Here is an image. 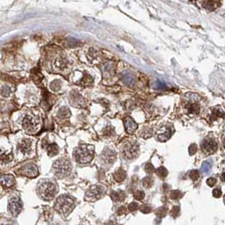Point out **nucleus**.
<instances>
[{
  "mask_svg": "<svg viewBox=\"0 0 225 225\" xmlns=\"http://www.w3.org/2000/svg\"><path fill=\"white\" fill-rule=\"evenodd\" d=\"M75 160L80 163L90 162L94 157V146L92 145H81L75 148L74 151Z\"/></svg>",
  "mask_w": 225,
  "mask_h": 225,
  "instance_id": "f257e3e1",
  "label": "nucleus"
},
{
  "mask_svg": "<svg viewBox=\"0 0 225 225\" xmlns=\"http://www.w3.org/2000/svg\"><path fill=\"white\" fill-rule=\"evenodd\" d=\"M74 208V200L69 196H61L57 199L55 209L60 214L67 216Z\"/></svg>",
  "mask_w": 225,
  "mask_h": 225,
  "instance_id": "f03ea898",
  "label": "nucleus"
},
{
  "mask_svg": "<svg viewBox=\"0 0 225 225\" xmlns=\"http://www.w3.org/2000/svg\"><path fill=\"white\" fill-rule=\"evenodd\" d=\"M37 190H38L39 196L42 197L43 200H50L55 196L57 189L54 184L48 180H44L39 184Z\"/></svg>",
  "mask_w": 225,
  "mask_h": 225,
  "instance_id": "7ed1b4c3",
  "label": "nucleus"
},
{
  "mask_svg": "<svg viewBox=\"0 0 225 225\" xmlns=\"http://www.w3.org/2000/svg\"><path fill=\"white\" fill-rule=\"evenodd\" d=\"M71 163L67 159L61 158L53 163V172L59 178L65 177L71 173Z\"/></svg>",
  "mask_w": 225,
  "mask_h": 225,
  "instance_id": "20e7f679",
  "label": "nucleus"
},
{
  "mask_svg": "<svg viewBox=\"0 0 225 225\" xmlns=\"http://www.w3.org/2000/svg\"><path fill=\"white\" fill-rule=\"evenodd\" d=\"M23 128L28 134L36 133L40 126V120L37 117L27 115L23 120Z\"/></svg>",
  "mask_w": 225,
  "mask_h": 225,
  "instance_id": "39448f33",
  "label": "nucleus"
},
{
  "mask_svg": "<svg viewBox=\"0 0 225 225\" xmlns=\"http://www.w3.org/2000/svg\"><path fill=\"white\" fill-rule=\"evenodd\" d=\"M105 193V188L102 185H93L86 192L85 198L87 200H96L100 199Z\"/></svg>",
  "mask_w": 225,
  "mask_h": 225,
  "instance_id": "423d86ee",
  "label": "nucleus"
},
{
  "mask_svg": "<svg viewBox=\"0 0 225 225\" xmlns=\"http://www.w3.org/2000/svg\"><path fill=\"white\" fill-rule=\"evenodd\" d=\"M139 144L136 142L127 143L123 148V156L126 159L135 158L139 155Z\"/></svg>",
  "mask_w": 225,
  "mask_h": 225,
  "instance_id": "0eeeda50",
  "label": "nucleus"
},
{
  "mask_svg": "<svg viewBox=\"0 0 225 225\" xmlns=\"http://www.w3.org/2000/svg\"><path fill=\"white\" fill-rule=\"evenodd\" d=\"M173 134H174V128L170 125L165 124L160 127L156 133V138L158 141L164 142L170 139Z\"/></svg>",
  "mask_w": 225,
  "mask_h": 225,
  "instance_id": "6e6552de",
  "label": "nucleus"
},
{
  "mask_svg": "<svg viewBox=\"0 0 225 225\" xmlns=\"http://www.w3.org/2000/svg\"><path fill=\"white\" fill-rule=\"evenodd\" d=\"M18 174L29 177V178H34L38 175V169L35 164L30 163V164H25L23 167H21V169H19Z\"/></svg>",
  "mask_w": 225,
  "mask_h": 225,
  "instance_id": "1a4fd4ad",
  "label": "nucleus"
},
{
  "mask_svg": "<svg viewBox=\"0 0 225 225\" xmlns=\"http://www.w3.org/2000/svg\"><path fill=\"white\" fill-rule=\"evenodd\" d=\"M218 149L217 142L212 139H206L201 143V150L206 155H211L214 153Z\"/></svg>",
  "mask_w": 225,
  "mask_h": 225,
  "instance_id": "9d476101",
  "label": "nucleus"
},
{
  "mask_svg": "<svg viewBox=\"0 0 225 225\" xmlns=\"http://www.w3.org/2000/svg\"><path fill=\"white\" fill-rule=\"evenodd\" d=\"M22 209V204L21 200L17 197L11 198L9 201V210L13 216H17Z\"/></svg>",
  "mask_w": 225,
  "mask_h": 225,
  "instance_id": "9b49d317",
  "label": "nucleus"
},
{
  "mask_svg": "<svg viewBox=\"0 0 225 225\" xmlns=\"http://www.w3.org/2000/svg\"><path fill=\"white\" fill-rule=\"evenodd\" d=\"M53 69L57 72H63L69 69V62L63 57H59L53 61Z\"/></svg>",
  "mask_w": 225,
  "mask_h": 225,
  "instance_id": "f8f14e48",
  "label": "nucleus"
},
{
  "mask_svg": "<svg viewBox=\"0 0 225 225\" xmlns=\"http://www.w3.org/2000/svg\"><path fill=\"white\" fill-rule=\"evenodd\" d=\"M199 97L197 96L196 98L195 97H190V100L187 102L185 108L188 110V112L192 114H197L200 112V105H199Z\"/></svg>",
  "mask_w": 225,
  "mask_h": 225,
  "instance_id": "ddd939ff",
  "label": "nucleus"
},
{
  "mask_svg": "<svg viewBox=\"0 0 225 225\" xmlns=\"http://www.w3.org/2000/svg\"><path fill=\"white\" fill-rule=\"evenodd\" d=\"M18 150L22 154L28 155L32 151V141L29 139H23L18 145Z\"/></svg>",
  "mask_w": 225,
  "mask_h": 225,
  "instance_id": "4468645a",
  "label": "nucleus"
},
{
  "mask_svg": "<svg viewBox=\"0 0 225 225\" xmlns=\"http://www.w3.org/2000/svg\"><path fill=\"white\" fill-rule=\"evenodd\" d=\"M101 158H102V161L106 163H112L116 159V153L113 150L107 147L102 151Z\"/></svg>",
  "mask_w": 225,
  "mask_h": 225,
  "instance_id": "2eb2a0df",
  "label": "nucleus"
},
{
  "mask_svg": "<svg viewBox=\"0 0 225 225\" xmlns=\"http://www.w3.org/2000/svg\"><path fill=\"white\" fill-rule=\"evenodd\" d=\"M124 127H125V130H126L128 134H133L135 130H137L138 124L130 117H126L124 120Z\"/></svg>",
  "mask_w": 225,
  "mask_h": 225,
  "instance_id": "dca6fc26",
  "label": "nucleus"
},
{
  "mask_svg": "<svg viewBox=\"0 0 225 225\" xmlns=\"http://www.w3.org/2000/svg\"><path fill=\"white\" fill-rule=\"evenodd\" d=\"M103 77L112 78L115 74V65L112 63H107L103 67Z\"/></svg>",
  "mask_w": 225,
  "mask_h": 225,
  "instance_id": "f3484780",
  "label": "nucleus"
},
{
  "mask_svg": "<svg viewBox=\"0 0 225 225\" xmlns=\"http://www.w3.org/2000/svg\"><path fill=\"white\" fill-rule=\"evenodd\" d=\"M71 102L72 105L74 106V107L81 108V107L84 106V99L78 93H73L71 96Z\"/></svg>",
  "mask_w": 225,
  "mask_h": 225,
  "instance_id": "a211bd4d",
  "label": "nucleus"
},
{
  "mask_svg": "<svg viewBox=\"0 0 225 225\" xmlns=\"http://www.w3.org/2000/svg\"><path fill=\"white\" fill-rule=\"evenodd\" d=\"M121 79L128 86H133L135 81V79L133 76V74H130L129 71H124L121 74Z\"/></svg>",
  "mask_w": 225,
  "mask_h": 225,
  "instance_id": "6ab92c4d",
  "label": "nucleus"
},
{
  "mask_svg": "<svg viewBox=\"0 0 225 225\" xmlns=\"http://www.w3.org/2000/svg\"><path fill=\"white\" fill-rule=\"evenodd\" d=\"M1 184L3 185V186L4 187H11L14 185V178L10 174H8V175H4L1 178Z\"/></svg>",
  "mask_w": 225,
  "mask_h": 225,
  "instance_id": "aec40b11",
  "label": "nucleus"
},
{
  "mask_svg": "<svg viewBox=\"0 0 225 225\" xmlns=\"http://www.w3.org/2000/svg\"><path fill=\"white\" fill-rule=\"evenodd\" d=\"M113 178L118 182H122L126 178V172L122 169H118L116 172L113 174Z\"/></svg>",
  "mask_w": 225,
  "mask_h": 225,
  "instance_id": "412c9836",
  "label": "nucleus"
},
{
  "mask_svg": "<svg viewBox=\"0 0 225 225\" xmlns=\"http://www.w3.org/2000/svg\"><path fill=\"white\" fill-rule=\"evenodd\" d=\"M47 151L49 157H54L59 153V147L55 143L48 144L47 146Z\"/></svg>",
  "mask_w": 225,
  "mask_h": 225,
  "instance_id": "4be33fe9",
  "label": "nucleus"
},
{
  "mask_svg": "<svg viewBox=\"0 0 225 225\" xmlns=\"http://www.w3.org/2000/svg\"><path fill=\"white\" fill-rule=\"evenodd\" d=\"M110 196H111L113 201H122L125 198V194H124V191H119V192L112 191L111 195H110Z\"/></svg>",
  "mask_w": 225,
  "mask_h": 225,
  "instance_id": "5701e85b",
  "label": "nucleus"
},
{
  "mask_svg": "<svg viewBox=\"0 0 225 225\" xmlns=\"http://www.w3.org/2000/svg\"><path fill=\"white\" fill-rule=\"evenodd\" d=\"M32 78L35 83L39 84V83L42 81L43 76H42V73H41L38 70H33L32 72Z\"/></svg>",
  "mask_w": 225,
  "mask_h": 225,
  "instance_id": "b1692460",
  "label": "nucleus"
},
{
  "mask_svg": "<svg viewBox=\"0 0 225 225\" xmlns=\"http://www.w3.org/2000/svg\"><path fill=\"white\" fill-rule=\"evenodd\" d=\"M71 111L70 109L66 108V107H63L59 110V112H58V117L60 118V119H67L69 117L71 116Z\"/></svg>",
  "mask_w": 225,
  "mask_h": 225,
  "instance_id": "393cba45",
  "label": "nucleus"
},
{
  "mask_svg": "<svg viewBox=\"0 0 225 225\" xmlns=\"http://www.w3.org/2000/svg\"><path fill=\"white\" fill-rule=\"evenodd\" d=\"M12 158H13V156L11 153H7L5 151L0 152V162H1L6 163V162H10Z\"/></svg>",
  "mask_w": 225,
  "mask_h": 225,
  "instance_id": "a878e982",
  "label": "nucleus"
},
{
  "mask_svg": "<svg viewBox=\"0 0 225 225\" xmlns=\"http://www.w3.org/2000/svg\"><path fill=\"white\" fill-rule=\"evenodd\" d=\"M92 81H93V79H92V76L90 74H86L81 77V81H79V83L81 85H90L92 84Z\"/></svg>",
  "mask_w": 225,
  "mask_h": 225,
  "instance_id": "bb28decb",
  "label": "nucleus"
},
{
  "mask_svg": "<svg viewBox=\"0 0 225 225\" xmlns=\"http://www.w3.org/2000/svg\"><path fill=\"white\" fill-rule=\"evenodd\" d=\"M212 169V162H205L200 168V172L203 174H208V173L210 172Z\"/></svg>",
  "mask_w": 225,
  "mask_h": 225,
  "instance_id": "cd10ccee",
  "label": "nucleus"
},
{
  "mask_svg": "<svg viewBox=\"0 0 225 225\" xmlns=\"http://www.w3.org/2000/svg\"><path fill=\"white\" fill-rule=\"evenodd\" d=\"M60 88H61V81H59V80H56V81H53L51 85H50V89L53 91V92H58L59 91Z\"/></svg>",
  "mask_w": 225,
  "mask_h": 225,
  "instance_id": "c85d7f7f",
  "label": "nucleus"
},
{
  "mask_svg": "<svg viewBox=\"0 0 225 225\" xmlns=\"http://www.w3.org/2000/svg\"><path fill=\"white\" fill-rule=\"evenodd\" d=\"M152 185H153V179L151 177H146L142 180V185L147 189L150 188Z\"/></svg>",
  "mask_w": 225,
  "mask_h": 225,
  "instance_id": "c756f323",
  "label": "nucleus"
},
{
  "mask_svg": "<svg viewBox=\"0 0 225 225\" xmlns=\"http://www.w3.org/2000/svg\"><path fill=\"white\" fill-rule=\"evenodd\" d=\"M157 174L159 177L161 178H165L166 176L168 175V170L164 168V167H159L158 169H157Z\"/></svg>",
  "mask_w": 225,
  "mask_h": 225,
  "instance_id": "7c9ffc66",
  "label": "nucleus"
},
{
  "mask_svg": "<svg viewBox=\"0 0 225 225\" xmlns=\"http://www.w3.org/2000/svg\"><path fill=\"white\" fill-rule=\"evenodd\" d=\"M224 116V112H223V110H221V109H214L213 111H212V117L214 118V119H217V118H223Z\"/></svg>",
  "mask_w": 225,
  "mask_h": 225,
  "instance_id": "2f4dec72",
  "label": "nucleus"
},
{
  "mask_svg": "<svg viewBox=\"0 0 225 225\" xmlns=\"http://www.w3.org/2000/svg\"><path fill=\"white\" fill-rule=\"evenodd\" d=\"M182 196H183V194L181 193L179 190H174V191H172L171 195H170V197L173 200H178V199L181 198Z\"/></svg>",
  "mask_w": 225,
  "mask_h": 225,
  "instance_id": "473e14b6",
  "label": "nucleus"
},
{
  "mask_svg": "<svg viewBox=\"0 0 225 225\" xmlns=\"http://www.w3.org/2000/svg\"><path fill=\"white\" fill-rule=\"evenodd\" d=\"M190 179H192V180H194V181L197 180V179H199V177H200L199 171H198V170H192V171H190Z\"/></svg>",
  "mask_w": 225,
  "mask_h": 225,
  "instance_id": "72a5a7b5",
  "label": "nucleus"
},
{
  "mask_svg": "<svg viewBox=\"0 0 225 225\" xmlns=\"http://www.w3.org/2000/svg\"><path fill=\"white\" fill-rule=\"evenodd\" d=\"M134 197H135V199H136V200H143V198L145 197V193L143 191H141V190H138V191H136L135 193L134 194Z\"/></svg>",
  "mask_w": 225,
  "mask_h": 225,
  "instance_id": "f704fd0d",
  "label": "nucleus"
},
{
  "mask_svg": "<svg viewBox=\"0 0 225 225\" xmlns=\"http://www.w3.org/2000/svg\"><path fill=\"white\" fill-rule=\"evenodd\" d=\"M154 87L156 89H159V90H162V89H165L166 85L160 81H157L154 83Z\"/></svg>",
  "mask_w": 225,
  "mask_h": 225,
  "instance_id": "c9c22d12",
  "label": "nucleus"
},
{
  "mask_svg": "<svg viewBox=\"0 0 225 225\" xmlns=\"http://www.w3.org/2000/svg\"><path fill=\"white\" fill-rule=\"evenodd\" d=\"M10 89L8 87V86H4V87L1 89V94L4 96V97H9L10 94Z\"/></svg>",
  "mask_w": 225,
  "mask_h": 225,
  "instance_id": "e433bc0d",
  "label": "nucleus"
},
{
  "mask_svg": "<svg viewBox=\"0 0 225 225\" xmlns=\"http://www.w3.org/2000/svg\"><path fill=\"white\" fill-rule=\"evenodd\" d=\"M197 151V146L196 144H191L189 147V154L190 156L196 154Z\"/></svg>",
  "mask_w": 225,
  "mask_h": 225,
  "instance_id": "4c0bfd02",
  "label": "nucleus"
},
{
  "mask_svg": "<svg viewBox=\"0 0 225 225\" xmlns=\"http://www.w3.org/2000/svg\"><path fill=\"white\" fill-rule=\"evenodd\" d=\"M145 170H146V172L147 173V174H152V173L154 172L155 169L151 163H147V165L145 166Z\"/></svg>",
  "mask_w": 225,
  "mask_h": 225,
  "instance_id": "58836bf2",
  "label": "nucleus"
},
{
  "mask_svg": "<svg viewBox=\"0 0 225 225\" xmlns=\"http://www.w3.org/2000/svg\"><path fill=\"white\" fill-rule=\"evenodd\" d=\"M179 213V206H174L171 210V215L174 218H176Z\"/></svg>",
  "mask_w": 225,
  "mask_h": 225,
  "instance_id": "ea45409f",
  "label": "nucleus"
},
{
  "mask_svg": "<svg viewBox=\"0 0 225 225\" xmlns=\"http://www.w3.org/2000/svg\"><path fill=\"white\" fill-rule=\"evenodd\" d=\"M217 183V179H214V178H209L207 180V184H208V185H209L210 187H212L214 186Z\"/></svg>",
  "mask_w": 225,
  "mask_h": 225,
  "instance_id": "a19ab883",
  "label": "nucleus"
},
{
  "mask_svg": "<svg viewBox=\"0 0 225 225\" xmlns=\"http://www.w3.org/2000/svg\"><path fill=\"white\" fill-rule=\"evenodd\" d=\"M138 206H139V205H138V203H136V202H131V203L129 205L128 208H129V210H130V212H134L137 209Z\"/></svg>",
  "mask_w": 225,
  "mask_h": 225,
  "instance_id": "79ce46f5",
  "label": "nucleus"
},
{
  "mask_svg": "<svg viewBox=\"0 0 225 225\" xmlns=\"http://www.w3.org/2000/svg\"><path fill=\"white\" fill-rule=\"evenodd\" d=\"M212 195L216 198H219L222 196V190L220 189H214L212 191Z\"/></svg>",
  "mask_w": 225,
  "mask_h": 225,
  "instance_id": "37998d69",
  "label": "nucleus"
},
{
  "mask_svg": "<svg viewBox=\"0 0 225 225\" xmlns=\"http://www.w3.org/2000/svg\"><path fill=\"white\" fill-rule=\"evenodd\" d=\"M140 210H141L143 213H149V212H151V208L148 207V206H142V207H141V208H140Z\"/></svg>",
  "mask_w": 225,
  "mask_h": 225,
  "instance_id": "c03bdc74",
  "label": "nucleus"
},
{
  "mask_svg": "<svg viewBox=\"0 0 225 225\" xmlns=\"http://www.w3.org/2000/svg\"><path fill=\"white\" fill-rule=\"evenodd\" d=\"M157 214L159 215V216H164L166 214V208H160L159 209L157 210Z\"/></svg>",
  "mask_w": 225,
  "mask_h": 225,
  "instance_id": "a18cd8bd",
  "label": "nucleus"
},
{
  "mask_svg": "<svg viewBox=\"0 0 225 225\" xmlns=\"http://www.w3.org/2000/svg\"><path fill=\"white\" fill-rule=\"evenodd\" d=\"M125 211H126V209H125V208L124 207H120L119 209H118V211H117V213L119 215H122L124 214V212H125Z\"/></svg>",
  "mask_w": 225,
  "mask_h": 225,
  "instance_id": "49530a36",
  "label": "nucleus"
},
{
  "mask_svg": "<svg viewBox=\"0 0 225 225\" xmlns=\"http://www.w3.org/2000/svg\"><path fill=\"white\" fill-rule=\"evenodd\" d=\"M221 179H222V181H224V173H223V174H222V177H221Z\"/></svg>",
  "mask_w": 225,
  "mask_h": 225,
  "instance_id": "de8ad7c7",
  "label": "nucleus"
}]
</instances>
